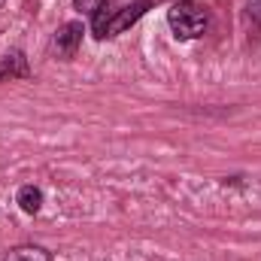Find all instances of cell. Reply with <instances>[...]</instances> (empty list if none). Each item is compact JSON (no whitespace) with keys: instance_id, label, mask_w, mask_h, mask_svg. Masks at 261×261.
<instances>
[{"instance_id":"cell-1","label":"cell","mask_w":261,"mask_h":261,"mask_svg":"<svg viewBox=\"0 0 261 261\" xmlns=\"http://www.w3.org/2000/svg\"><path fill=\"white\" fill-rule=\"evenodd\" d=\"M152 6H155V0H130L125 6H110V3H103V6L91 15V34H94V40H113V37L130 31Z\"/></svg>"},{"instance_id":"cell-2","label":"cell","mask_w":261,"mask_h":261,"mask_svg":"<svg viewBox=\"0 0 261 261\" xmlns=\"http://www.w3.org/2000/svg\"><path fill=\"white\" fill-rule=\"evenodd\" d=\"M167 24L176 40L189 43V40L203 37V31L210 28V15H206V9H200L195 3H173L167 9Z\"/></svg>"},{"instance_id":"cell-3","label":"cell","mask_w":261,"mask_h":261,"mask_svg":"<svg viewBox=\"0 0 261 261\" xmlns=\"http://www.w3.org/2000/svg\"><path fill=\"white\" fill-rule=\"evenodd\" d=\"M82 34H85L82 21H64L55 31V37H52V52L61 61H73L76 52H79V46H82Z\"/></svg>"},{"instance_id":"cell-4","label":"cell","mask_w":261,"mask_h":261,"mask_svg":"<svg viewBox=\"0 0 261 261\" xmlns=\"http://www.w3.org/2000/svg\"><path fill=\"white\" fill-rule=\"evenodd\" d=\"M9 79H31V64L21 49H12L0 58V82H9Z\"/></svg>"},{"instance_id":"cell-5","label":"cell","mask_w":261,"mask_h":261,"mask_svg":"<svg viewBox=\"0 0 261 261\" xmlns=\"http://www.w3.org/2000/svg\"><path fill=\"white\" fill-rule=\"evenodd\" d=\"M3 261H52V252L37 243H21V246H12L3 255Z\"/></svg>"},{"instance_id":"cell-6","label":"cell","mask_w":261,"mask_h":261,"mask_svg":"<svg viewBox=\"0 0 261 261\" xmlns=\"http://www.w3.org/2000/svg\"><path fill=\"white\" fill-rule=\"evenodd\" d=\"M15 203L21 206V213L37 216V213H40V206H43V192H40L37 186H21V189H18V195H15Z\"/></svg>"},{"instance_id":"cell-7","label":"cell","mask_w":261,"mask_h":261,"mask_svg":"<svg viewBox=\"0 0 261 261\" xmlns=\"http://www.w3.org/2000/svg\"><path fill=\"white\" fill-rule=\"evenodd\" d=\"M107 0H73V9L76 12H85V15H94Z\"/></svg>"},{"instance_id":"cell-8","label":"cell","mask_w":261,"mask_h":261,"mask_svg":"<svg viewBox=\"0 0 261 261\" xmlns=\"http://www.w3.org/2000/svg\"><path fill=\"white\" fill-rule=\"evenodd\" d=\"M249 15L261 24V0H249Z\"/></svg>"},{"instance_id":"cell-9","label":"cell","mask_w":261,"mask_h":261,"mask_svg":"<svg viewBox=\"0 0 261 261\" xmlns=\"http://www.w3.org/2000/svg\"><path fill=\"white\" fill-rule=\"evenodd\" d=\"M173 3H192V0H173Z\"/></svg>"},{"instance_id":"cell-10","label":"cell","mask_w":261,"mask_h":261,"mask_svg":"<svg viewBox=\"0 0 261 261\" xmlns=\"http://www.w3.org/2000/svg\"><path fill=\"white\" fill-rule=\"evenodd\" d=\"M3 3H6V0H0V6H3Z\"/></svg>"}]
</instances>
